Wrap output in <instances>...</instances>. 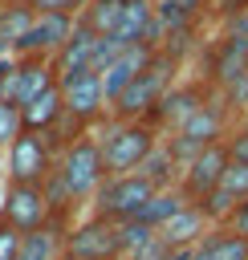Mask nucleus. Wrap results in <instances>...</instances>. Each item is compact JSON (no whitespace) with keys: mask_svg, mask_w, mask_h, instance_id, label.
Masks as SVG:
<instances>
[{"mask_svg":"<svg viewBox=\"0 0 248 260\" xmlns=\"http://www.w3.org/2000/svg\"><path fill=\"white\" fill-rule=\"evenodd\" d=\"M159 146V134H154V122L150 118H122L118 126H110L102 134V154H106V171L110 175H126V171H138L142 158Z\"/></svg>","mask_w":248,"mask_h":260,"instance_id":"nucleus-1","label":"nucleus"},{"mask_svg":"<svg viewBox=\"0 0 248 260\" xmlns=\"http://www.w3.org/2000/svg\"><path fill=\"white\" fill-rule=\"evenodd\" d=\"M57 175H61V183H65V191H69L73 203L98 195L102 183L110 179V171H106V154H102V138H85V134H77V142L65 146Z\"/></svg>","mask_w":248,"mask_h":260,"instance_id":"nucleus-2","label":"nucleus"},{"mask_svg":"<svg viewBox=\"0 0 248 260\" xmlns=\"http://www.w3.org/2000/svg\"><path fill=\"white\" fill-rule=\"evenodd\" d=\"M167 65H171L167 53H154V57L146 61V69L110 102V110H114L118 118H154L163 93L171 89V85H167Z\"/></svg>","mask_w":248,"mask_h":260,"instance_id":"nucleus-3","label":"nucleus"},{"mask_svg":"<svg viewBox=\"0 0 248 260\" xmlns=\"http://www.w3.org/2000/svg\"><path fill=\"white\" fill-rule=\"evenodd\" d=\"M65 256H69V260H118V256H126L122 219H114V215H94V219L77 223V228L65 236Z\"/></svg>","mask_w":248,"mask_h":260,"instance_id":"nucleus-4","label":"nucleus"},{"mask_svg":"<svg viewBox=\"0 0 248 260\" xmlns=\"http://www.w3.org/2000/svg\"><path fill=\"white\" fill-rule=\"evenodd\" d=\"M159 187H163V183H154V179H150V175H142V171L110 175V179L102 183V191H98V207H102V215L134 219V215L150 203V195H154Z\"/></svg>","mask_w":248,"mask_h":260,"instance_id":"nucleus-5","label":"nucleus"},{"mask_svg":"<svg viewBox=\"0 0 248 260\" xmlns=\"http://www.w3.org/2000/svg\"><path fill=\"white\" fill-rule=\"evenodd\" d=\"M228 162H232V150H228V138H215V142H207L191 162H183L179 167V187H183V195L191 199V203H203L215 187H220V179H224V171H228Z\"/></svg>","mask_w":248,"mask_h":260,"instance_id":"nucleus-6","label":"nucleus"},{"mask_svg":"<svg viewBox=\"0 0 248 260\" xmlns=\"http://www.w3.org/2000/svg\"><path fill=\"white\" fill-rule=\"evenodd\" d=\"M57 81H61V93H65V118H73V122H89L110 106L106 85H102V69L57 73Z\"/></svg>","mask_w":248,"mask_h":260,"instance_id":"nucleus-7","label":"nucleus"},{"mask_svg":"<svg viewBox=\"0 0 248 260\" xmlns=\"http://www.w3.org/2000/svg\"><path fill=\"white\" fill-rule=\"evenodd\" d=\"M77 28V16H65V12H33V24L24 28V37L16 41L12 53L20 57H53Z\"/></svg>","mask_w":248,"mask_h":260,"instance_id":"nucleus-8","label":"nucleus"},{"mask_svg":"<svg viewBox=\"0 0 248 260\" xmlns=\"http://www.w3.org/2000/svg\"><path fill=\"white\" fill-rule=\"evenodd\" d=\"M53 203H49V191L45 183H16L8 179V191H4V203H0V219L16 223V228H41L49 219Z\"/></svg>","mask_w":248,"mask_h":260,"instance_id":"nucleus-9","label":"nucleus"},{"mask_svg":"<svg viewBox=\"0 0 248 260\" xmlns=\"http://www.w3.org/2000/svg\"><path fill=\"white\" fill-rule=\"evenodd\" d=\"M8 158V179L16 183H45L49 171V142L41 138V130H20V138L4 150Z\"/></svg>","mask_w":248,"mask_h":260,"instance_id":"nucleus-10","label":"nucleus"},{"mask_svg":"<svg viewBox=\"0 0 248 260\" xmlns=\"http://www.w3.org/2000/svg\"><path fill=\"white\" fill-rule=\"evenodd\" d=\"M244 195H248V162L232 158V162H228V171H224V179H220V187L203 199V211H207L215 223H224V219L232 215V207H236Z\"/></svg>","mask_w":248,"mask_h":260,"instance_id":"nucleus-11","label":"nucleus"},{"mask_svg":"<svg viewBox=\"0 0 248 260\" xmlns=\"http://www.w3.org/2000/svg\"><path fill=\"white\" fill-rule=\"evenodd\" d=\"M20 118H24V130H53L61 118H65V93H61V81L45 85L41 93H33L24 106H20Z\"/></svg>","mask_w":248,"mask_h":260,"instance_id":"nucleus-12","label":"nucleus"},{"mask_svg":"<svg viewBox=\"0 0 248 260\" xmlns=\"http://www.w3.org/2000/svg\"><path fill=\"white\" fill-rule=\"evenodd\" d=\"M207 98H203V89L199 85H171L167 93H163V102H159V110H154V126H163V130H179L187 118H191V110H199Z\"/></svg>","mask_w":248,"mask_h":260,"instance_id":"nucleus-13","label":"nucleus"},{"mask_svg":"<svg viewBox=\"0 0 248 260\" xmlns=\"http://www.w3.org/2000/svg\"><path fill=\"white\" fill-rule=\"evenodd\" d=\"M207 223H211V215L203 211V203H183L167 223H159V236H163L171 248H179V244L203 240V236H207Z\"/></svg>","mask_w":248,"mask_h":260,"instance_id":"nucleus-14","label":"nucleus"},{"mask_svg":"<svg viewBox=\"0 0 248 260\" xmlns=\"http://www.w3.org/2000/svg\"><path fill=\"white\" fill-rule=\"evenodd\" d=\"M114 41L122 49L126 45H150L154 41V4L150 0H126L122 20L114 28Z\"/></svg>","mask_w":248,"mask_h":260,"instance_id":"nucleus-15","label":"nucleus"},{"mask_svg":"<svg viewBox=\"0 0 248 260\" xmlns=\"http://www.w3.org/2000/svg\"><path fill=\"white\" fill-rule=\"evenodd\" d=\"M61 256H65V240L49 223H41V228H28L24 232V244H20V256L16 260H61Z\"/></svg>","mask_w":248,"mask_h":260,"instance_id":"nucleus-16","label":"nucleus"},{"mask_svg":"<svg viewBox=\"0 0 248 260\" xmlns=\"http://www.w3.org/2000/svg\"><path fill=\"white\" fill-rule=\"evenodd\" d=\"M122 8H126V0H89L77 20L89 24L94 32H102V37H114V28H118V20H122Z\"/></svg>","mask_w":248,"mask_h":260,"instance_id":"nucleus-17","label":"nucleus"},{"mask_svg":"<svg viewBox=\"0 0 248 260\" xmlns=\"http://www.w3.org/2000/svg\"><path fill=\"white\" fill-rule=\"evenodd\" d=\"M33 4H0V41L8 49H16V41L24 37V28L33 24Z\"/></svg>","mask_w":248,"mask_h":260,"instance_id":"nucleus-18","label":"nucleus"},{"mask_svg":"<svg viewBox=\"0 0 248 260\" xmlns=\"http://www.w3.org/2000/svg\"><path fill=\"white\" fill-rule=\"evenodd\" d=\"M207 252L211 260H248V236H236V232H207Z\"/></svg>","mask_w":248,"mask_h":260,"instance_id":"nucleus-19","label":"nucleus"},{"mask_svg":"<svg viewBox=\"0 0 248 260\" xmlns=\"http://www.w3.org/2000/svg\"><path fill=\"white\" fill-rule=\"evenodd\" d=\"M20 130H24V118H20V106L16 102H4L0 98V154L20 138Z\"/></svg>","mask_w":248,"mask_h":260,"instance_id":"nucleus-20","label":"nucleus"},{"mask_svg":"<svg viewBox=\"0 0 248 260\" xmlns=\"http://www.w3.org/2000/svg\"><path fill=\"white\" fill-rule=\"evenodd\" d=\"M20 244H24V228L0 219V260H16L20 256Z\"/></svg>","mask_w":248,"mask_h":260,"instance_id":"nucleus-21","label":"nucleus"},{"mask_svg":"<svg viewBox=\"0 0 248 260\" xmlns=\"http://www.w3.org/2000/svg\"><path fill=\"white\" fill-rule=\"evenodd\" d=\"M37 12H65V16H81L89 0H28Z\"/></svg>","mask_w":248,"mask_h":260,"instance_id":"nucleus-22","label":"nucleus"},{"mask_svg":"<svg viewBox=\"0 0 248 260\" xmlns=\"http://www.w3.org/2000/svg\"><path fill=\"white\" fill-rule=\"evenodd\" d=\"M224 228H228V232H236V236H248V195L232 207V215L224 219Z\"/></svg>","mask_w":248,"mask_h":260,"instance_id":"nucleus-23","label":"nucleus"},{"mask_svg":"<svg viewBox=\"0 0 248 260\" xmlns=\"http://www.w3.org/2000/svg\"><path fill=\"white\" fill-rule=\"evenodd\" d=\"M228 150H232V158H240V162H248V126H240L232 138H228Z\"/></svg>","mask_w":248,"mask_h":260,"instance_id":"nucleus-24","label":"nucleus"},{"mask_svg":"<svg viewBox=\"0 0 248 260\" xmlns=\"http://www.w3.org/2000/svg\"><path fill=\"white\" fill-rule=\"evenodd\" d=\"M175 4H179L187 16H199L203 8H215V0H175Z\"/></svg>","mask_w":248,"mask_h":260,"instance_id":"nucleus-25","label":"nucleus"},{"mask_svg":"<svg viewBox=\"0 0 248 260\" xmlns=\"http://www.w3.org/2000/svg\"><path fill=\"white\" fill-rule=\"evenodd\" d=\"M248 0H215V8H244Z\"/></svg>","mask_w":248,"mask_h":260,"instance_id":"nucleus-26","label":"nucleus"},{"mask_svg":"<svg viewBox=\"0 0 248 260\" xmlns=\"http://www.w3.org/2000/svg\"><path fill=\"white\" fill-rule=\"evenodd\" d=\"M0 4H28V0H0Z\"/></svg>","mask_w":248,"mask_h":260,"instance_id":"nucleus-27","label":"nucleus"},{"mask_svg":"<svg viewBox=\"0 0 248 260\" xmlns=\"http://www.w3.org/2000/svg\"><path fill=\"white\" fill-rule=\"evenodd\" d=\"M126 260H138V256H126Z\"/></svg>","mask_w":248,"mask_h":260,"instance_id":"nucleus-28","label":"nucleus"}]
</instances>
